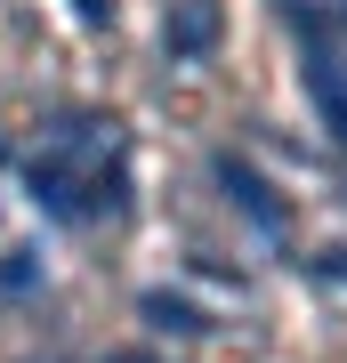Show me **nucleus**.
<instances>
[{
    "mask_svg": "<svg viewBox=\"0 0 347 363\" xmlns=\"http://www.w3.org/2000/svg\"><path fill=\"white\" fill-rule=\"evenodd\" d=\"M33 210H49L65 226L121 218L129 210V138L114 113H57L40 130V154L25 162Z\"/></svg>",
    "mask_w": 347,
    "mask_h": 363,
    "instance_id": "1",
    "label": "nucleus"
},
{
    "mask_svg": "<svg viewBox=\"0 0 347 363\" xmlns=\"http://www.w3.org/2000/svg\"><path fill=\"white\" fill-rule=\"evenodd\" d=\"M299 33V73H307V105L323 113V130L347 145V40L331 25H291Z\"/></svg>",
    "mask_w": 347,
    "mask_h": 363,
    "instance_id": "2",
    "label": "nucleus"
},
{
    "mask_svg": "<svg viewBox=\"0 0 347 363\" xmlns=\"http://www.w3.org/2000/svg\"><path fill=\"white\" fill-rule=\"evenodd\" d=\"M219 186H226V202L243 210V218L267 234V242H283V202L267 194V178H258L250 162H234V154H219Z\"/></svg>",
    "mask_w": 347,
    "mask_h": 363,
    "instance_id": "3",
    "label": "nucleus"
},
{
    "mask_svg": "<svg viewBox=\"0 0 347 363\" xmlns=\"http://www.w3.org/2000/svg\"><path fill=\"white\" fill-rule=\"evenodd\" d=\"M210 40H219V0H178L170 25H162V49L170 57H202Z\"/></svg>",
    "mask_w": 347,
    "mask_h": 363,
    "instance_id": "4",
    "label": "nucleus"
},
{
    "mask_svg": "<svg viewBox=\"0 0 347 363\" xmlns=\"http://www.w3.org/2000/svg\"><path fill=\"white\" fill-rule=\"evenodd\" d=\"M138 315H145L154 331H178V339L210 331V323H202V307H194V298H178V291H145V298H138Z\"/></svg>",
    "mask_w": 347,
    "mask_h": 363,
    "instance_id": "5",
    "label": "nucleus"
},
{
    "mask_svg": "<svg viewBox=\"0 0 347 363\" xmlns=\"http://www.w3.org/2000/svg\"><path fill=\"white\" fill-rule=\"evenodd\" d=\"M33 283H40V250H9V267H0V291L16 298V291H33Z\"/></svg>",
    "mask_w": 347,
    "mask_h": 363,
    "instance_id": "6",
    "label": "nucleus"
},
{
    "mask_svg": "<svg viewBox=\"0 0 347 363\" xmlns=\"http://www.w3.org/2000/svg\"><path fill=\"white\" fill-rule=\"evenodd\" d=\"M73 16H81V25H105V16H114V0H73Z\"/></svg>",
    "mask_w": 347,
    "mask_h": 363,
    "instance_id": "7",
    "label": "nucleus"
},
{
    "mask_svg": "<svg viewBox=\"0 0 347 363\" xmlns=\"http://www.w3.org/2000/svg\"><path fill=\"white\" fill-rule=\"evenodd\" d=\"M114 363H138V355H114Z\"/></svg>",
    "mask_w": 347,
    "mask_h": 363,
    "instance_id": "8",
    "label": "nucleus"
}]
</instances>
